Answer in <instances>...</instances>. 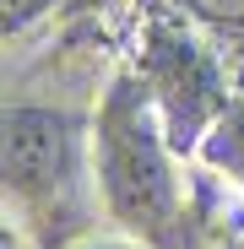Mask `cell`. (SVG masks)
<instances>
[{
    "label": "cell",
    "mask_w": 244,
    "mask_h": 249,
    "mask_svg": "<svg viewBox=\"0 0 244 249\" xmlns=\"http://www.w3.org/2000/svg\"><path fill=\"white\" fill-rule=\"evenodd\" d=\"M174 141L157 119V103L136 71L114 76L93 114V190L109 222L157 249H185V184L174 168Z\"/></svg>",
    "instance_id": "obj_1"
},
{
    "label": "cell",
    "mask_w": 244,
    "mask_h": 249,
    "mask_svg": "<svg viewBox=\"0 0 244 249\" xmlns=\"http://www.w3.org/2000/svg\"><path fill=\"white\" fill-rule=\"evenodd\" d=\"M93 130L44 103H6V217L38 244H71L87 228Z\"/></svg>",
    "instance_id": "obj_2"
},
{
    "label": "cell",
    "mask_w": 244,
    "mask_h": 249,
    "mask_svg": "<svg viewBox=\"0 0 244 249\" xmlns=\"http://www.w3.org/2000/svg\"><path fill=\"white\" fill-rule=\"evenodd\" d=\"M136 76L147 81V92L157 103V119H163V130H169L179 157H190L201 146V136L217 124V114L233 103L212 49L195 33H185L179 22H169V17H157L141 33Z\"/></svg>",
    "instance_id": "obj_3"
},
{
    "label": "cell",
    "mask_w": 244,
    "mask_h": 249,
    "mask_svg": "<svg viewBox=\"0 0 244 249\" xmlns=\"http://www.w3.org/2000/svg\"><path fill=\"white\" fill-rule=\"evenodd\" d=\"M195 157L206 162V168L228 174L233 184H244V98H233V103L217 114V124H212L206 136H201Z\"/></svg>",
    "instance_id": "obj_4"
},
{
    "label": "cell",
    "mask_w": 244,
    "mask_h": 249,
    "mask_svg": "<svg viewBox=\"0 0 244 249\" xmlns=\"http://www.w3.org/2000/svg\"><path fill=\"white\" fill-rule=\"evenodd\" d=\"M49 6H55V0H6V38H11V33H27Z\"/></svg>",
    "instance_id": "obj_5"
},
{
    "label": "cell",
    "mask_w": 244,
    "mask_h": 249,
    "mask_svg": "<svg viewBox=\"0 0 244 249\" xmlns=\"http://www.w3.org/2000/svg\"><path fill=\"white\" fill-rule=\"evenodd\" d=\"M190 11L212 17V22H228V27H244V0H190Z\"/></svg>",
    "instance_id": "obj_6"
},
{
    "label": "cell",
    "mask_w": 244,
    "mask_h": 249,
    "mask_svg": "<svg viewBox=\"0 0 244 249\" xmlns=\"http://www.w3.org/2000/svg\"><path fill=\"white\" fill-rule=\"evenodd\" d=\"M81 249H157V244H147V238H98V244H81Z\"/></svg>",
    "instance_id": "obj_7"
}]
</instances>
